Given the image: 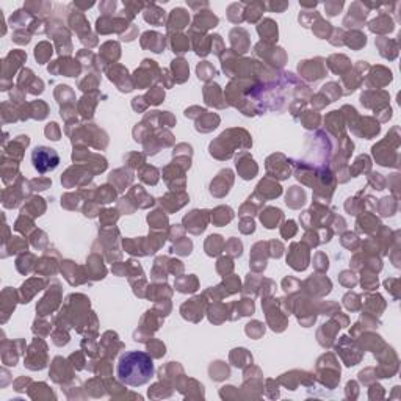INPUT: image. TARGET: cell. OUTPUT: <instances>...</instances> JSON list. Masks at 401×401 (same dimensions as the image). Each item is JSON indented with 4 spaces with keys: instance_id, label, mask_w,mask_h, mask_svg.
I'll return each instance as SVG.
<instances>
[{
    "instance_id": "22",
    "label": "cell",
    "mask_w": 401,
    "mask_h": 401,
    "mask_svg": "<svg viewBox=\"0 0 401 401\" xmlns=\"http://www.w3.org/2000/svg\"><path fill=\"white\" fill-rule=\"evenodd\" d=\"M190 47V38L182 33H174L171 38V49L174 53H184Z\"/></svg>"
},
{
    "instance_id": "8",
    "label": "cell",
    "mask_w": 401,
    "mask_h": 401,
    "mask_svg": "<svg viewBox=\"0 0 401 401\" xmlns=\"http://www.w3.org/2000/svg\"><path fill=\"white\" fill-rule=\"evenodd\" d=\"M232 182H234L232 171L230 170H223L220 174H218V177L212 182V185H210V193L218 196V198H223L224 194H227Z\"/></svg>"
},
{
    "instance_id": "44",
    "label": "cell",
    "mask_w": 401,
    "mask_h": 401,
    "mask_svg": "<svg viewBox=\"0 0 401 401\" xmlns=\"http://www.w3.org/2000/svg\"><path fill=\"white\" fill-rule=\"evenodd\" d=\"M226 249H230L229 252L232 256H240L242 254V243L237 240V238H232V240H229L226 244Z\"/></svg>"
},
{
    "instance_id": "40",
    "label": "cell",
    "mask_w": 401,
    "mask_h": 401,
    "mask_svg": "<svg viewBox=\"0 0 401 401\" xmlns=\"http://www.w3.org/2000/svg\"><path fill=\"white\" fill-rule=\"evenodd\" d=\"M163 97H165V93H163V89L158 88V87H154L151 91H149V94L146 96V99H149L147 102L149 104H154V105H157L160 104L161 101H163Z\"/></svg>"
},
{
    "instance_id": "24",
    "label": "cell",
    "mask_w": 401,
    "mask_h": 401,
    "mask_svg": "<svg viewBox=\"0 0 401 401\" xmlns=\"http://www.w3.org/2000/svg\"><path fill=\"white\" fill-rule=\"evenodd\" d=\"M175 288L182 293H192L198 288V279L194 276H188V278H179L175 280Z\"/></svg>"
},
{
    "instance_id": "49",
    "label": "cell",
    "mask_w": 401,
    "mask_h": 401,
    "mask_svg": "<svg viewBox=\"0 0 401 401\" xmlns=\"http://www.w3.org/2000/svg\"><path fill=\"white\" fill-rule=\"evenodd\" d=\"M315 268L318 271H326L328 270V257L325 254H316L315 257Z\"/></svg>"
},
{
    "instance_id": "31",
    "label": "cell",
    "mask_w": 401,
    "mask_h": 401,
    "mask_svg": "<svg viewBox=\"0 0 401 401\" xmlns=\"http://www.w3.org/2000/svg\"><path fill=\"white\" fill-rule=\"evenodd\" d=\"M206 113L202 115L204 116L202 121H198V125H201L198 130H201V132H210L212 129L216 127L218 122H220V118H218L216 115H206ZM198 125H196V127H198Z\"/></svg>"
},
{
    "instance_id": "29",
    "label": "cell",
    "mask_w": 401,
    "mask_h": 401,
    "mask_svg": "<svg viewBox=\"0 0 401 401\" xmlns=\"http://www.w3.org/2000/svg\"><path fill=\"white\" fill-rule=\"evenodd\" d=\"M24 8L32 13V15H35V13H39V15H47V13H51L52 11V5L51 3H47V2H27Z\"/></svg>"
},
{
    "instance_id": "41",
    "label": "cell",
    "mask_w": 401,
    "mask_h": 401,
    "mask_svg": "<svg viewBox=\"0 0 401 401\" xmlns=\"http://www.w3.org/2000/svg\"><path fill=\"white\" fill-rule=\"evenodd\" d=\"M343 8V2L342 0H335V2H326L325 3V11L328 16H335L337 13H340Z\"/></svg>"
},
{
    "instance_id": "14",
    "label": "cell",
    "mask_w": 401,
    "mask_h": 401,
    "mask_svg": "<svg viewBox=\"0 0 401 401\" xmlns=\"http://www.w3.org/2000/svg\"><path fill=\"white\" fill-rule=\"evenodd\" d=\"M368 29L373 32V33H379V35H384V33H390L395 27H393V20L389 17V15H385V13H381L376 19H373L371 22L368 24Z\"/></svg>"
},
{
    "instance_id": "27",
    "label": "cell",
    "mask_w": 401,
    "mask_h": 401,
    "mask_svg": "<svg viewBox=\"0 0 401 401\" xmlns=\"http://www.w3.org/2000/svg\"><path fill=\"white\" fill-rule=\"evenodd\" d=\"M232 216H234V212H232L229 207H218L212 215V220L215 224L221 226V224L229 223L232 220Z\"/></svg>"
},
{
    "instance_id": "28",
    "label": "cell",
    "mask_w": 401,
    "mask_h": 401,
    "mask_svg": "<svg viewBox=\"0 0 401 401\" xmlns=\"http://www.w3.org/2000/svg\"><path fill=\"white\" fill-rule=\"evenodd\" d=\"M227 17L234 24L242 22L244 17V3H232L227 8Z\"/></svg>"
},
{
    "instance_id": "17",
    "label": "cell",
    "mask_w": 401,
    "mask_h": 401,
    "mask_svg": "<svg viewBox=\"0 0 401 401\" xmlns=\"http://www.w3.org/2000/svg\"><path fill=\"white\" fill-rule=\"evenodd\" d=\"M266 8V3L263 2H251L244 3V19L248 22H257L262 17V13Z\"/></svg>"
},
{
    "instance_id": "26",
    "label": "cell",
    "mask_w": 401,
    "mask_h": 401,
    "mask_svg": "<svg viewBox=\"0 0 401 401\" xmlns=\"http://www.w3.org/2000/svg\"><path fill=\"white\" fill-rule=\"evenodd\" d=\"M223 246H224V242L220 235H210L209 240L206 242V251L209 256H216L221 252Z\"/></svg>"
},
{
    "instance_id": "30",
    "label": "cell",
    "mask_w": 401,
    "mask_h": 401,
    "mask_svg": "<svg viewBox=\"0 0 401 401\" xmlns=\"http://www.w3.org/2000/svg\"><path fill=\"white\" fill-rule=\"evenodd\" d=\"M312 30H314V33H315L318 38H328V36H329V33L332 32V27H331V24H329V22H326L325 19L318 17V19L315 20V24H314V27H312Z\"/></svg>"
},
{
    "instance_id": "20",
    "label": "cell",
    "mask_w": 401,
    "mask_h": 401,
    "mask_svg": "<svg viewBox=\"0 0 401 401\" xmlns=\"http://www.w3.org/2000/svg\"><path fill=\"white\" fill-rule=\"evenodd\" d=\"M43 287H44L43 279H30L29 282H25L22 285V290H20V295H22V302H29V299L33 296V295L36 292H39Z\"/></svg>"
},
{
    "instance_id": "1",
    "label": "cell",
    "mask_w": 401,
    "mask_h": 401,
    "mask_svg": "<svg viewBox=\"0 0 401 401\" xmlns=\"http://www.w3.org/2000/svg\"><path fill=\"white\" fill-rule=\"evenodd\" d=\"M154 376L152 357L143 351H129L118 364V378L127 385H143Z\"/></svg>"
},
{
    "instance_id": "10",
    "label": "cell",
    "mask_w": 401,
    "mask_h": 401,
    "mask_svg": "<svg viewBox=\"0 0 401 401\" xmlns=\"http://www.w3.org/2000/svg\"><path fill=\"white\" fill-rule=\"evenodd\" d=\"M216 25H218V17L213 15V13L209 10H201V11H198V15L194 16V22H193L192 29L198 30V32H206Z\"/></svg>"
},
{
    "instance_id": "37",
    "label": "cell",
    "mask_w": 401,
    "mask_h": 401,
    "mask_svg": "<svg viewBox=\"0 0 401 401\" xmlns=\"http://www.w3.org/2000/svg\"><path fill=\"white\" fill-rule=\"evenodd\" d=\"M215 74H216V71L212 68V65H210L209 61H204V63H201V65L198 66V77H199V79H202V80H207L209 77H212Z\"/></svg>"
},
{
    "instance_id": "50",
    "label": "cell",
    "mask_w": 401,
    "mask_h": 401,
    "mask_svg": "<svg viewBox=\"0 0 401 401\" xmlns=\"http://www.w3.org/2000/svg\"><path fill=\"white\" fill-rule=\"evenodd\" d=\"M118 3L116 2H102L101 3V11L104 13V16H111V13H115Z\"/></svg>"
},
{
    "instance_id": "21",
    "label": "cell",
    "mask_w": 401,
    "mask_h": 401,
    "mask_svg": "<svg viewBox=\"0 0 401 401\" xmlns=\"http://www.w3.org/2000/svg\"><path fill=\"white\" fill-rule=\"evenodd\" d=\"M306 201V193L302 192L301 188L298 187H292L290 190H288V193H287V204L290 206L292 209H298L301 207L302 204H304Z\"/></svg>"
},
{
    "instance_id": "2",
    "label": "cell",
    "mask_w": 401,
    "mask_h": 401,
    "mask_svg": "<svg viewBox=\"0 0 401 401\" xmlns=\"http://www.w3.org/2000/svg\"><path fill=\"white\" fill-rule=\"evenodd\" d=\"M32 161H33V166L38 170V173L46 174L49 171H53L55 168L58 166L60 157L51 147L38 146L36 149L32 152Z\"/></svg>"
},
{
    "instance_id": "53",
    "label": "cell",
    "mask_w": 401,
    "mask_h": 401,
    "mask_svg": "<svg viewBox=\"0 0 401 401\" xmlns=\"http://www.w3.org/2000/svg\"><path fill=\"white\" fill-rule=\"evenodd\" d=\"M19 44H27L30 41V33H25V30H20L15 33V38H13Z\"/></svg>"
},
{
    "instance_id": "4",
    "label": "cell",
    "mask_w": 401,
    "mask_h": 401,
    "mask_svg": "<svg viewBox=\"0 0 401 401\" xmlns=\"http://www.w3.org/2000/svg\"><path fill=\"white\" fill-rule=\"evenodd\" d=\"M209 221V212L207 210H193L192 213H188L184 218L185 227L193 232V234H201V232L207 227Z\"/></svg>"
},
{
    "instance_id": "43",
    "label": "cell",
    "mask_w": 401,
    "mask_h": 401,
    "mask_svg": "<svg viewBox=\"0 0 401 401\" xmlns=\"http://www.w3.org/2000/svg\"><path fill=\"white\" fill-rule=\"evenodd\" d=\"M237 307H238V314L240 315H251L254 312V302L251 299H242L237 304Z\"/></svg>"
},
{
    "instance_id": "36",
    "label": "cell",
    "mask_w": 401,
    "mask_h": 401,
    "mask_svg": "<svg viewBox=\"0 0 401 401\" xmlns=\"http://www.w3.org/2000/svg\"><path fill=\"white\" fill-rule=\"evenodd\" d=\"M147 221H149V224H152V227H165L166 224H168L166 216L161 213V212L151 213L149 216H147Z\"/></svg>"
},
{
    "instance_id": "46",
    "label": "cell",
    "mask_w": 401,
    "mask_h": 401,
    "mask_svg": "<svg viewBox=\"0 0 401 401\" xmlns=\"http://www.w3.org/2000/svg\"><path fill=\"white\" fill-rule=\"evenodd\" d=\"M280 234H282V237L284 238H290V237H293L295 234H296V224H295V221H287L285 224H284V227H282V230H280Z\"/></svg>"
},
{
    "instance_id": "35",
    "label": "cell",
    "mask_w": 401,
    "mask_h": 401,
    "mask_svg": "<svg viewBox=\"0 0 401 401\" xmlns=\"http://www.w3.org/2000/svg\"><path fill=\"white\" fill-rule=\"evenodd\" d=\"M30 210H33V212H35V216L43 215V212L46 210V206H44L43 199H41V198H33L30 201L29 206H27V209H24V213L25 212H30Z\"/></svg>"
},
{
    "instance_id": "42",
    "label": "cell",
    "mask_w": 401,
    "mask_h": 401,
    "mask_svg": "<svg viewBox=\"0 0 401 401\" xmlns=\"http://www.w3.org/2000/svg\"><path fill=\"white\" fill-rule=\"evenodd\" d=\"M99 196H101V202H111L115 199V196H116V192L111 187L108 185H104L101 187L99 190Z\"/></svg>"
},
{
    "instance_id": "7",
    "label": "cell",
    "mask_w": 401,
    "mask_h": 401,
    "mask_svg": "<svg viewBox=\"0 0 401 401\" xmlns=\"http://www.w3.org/2000/svg\"><path fill=\"white\" fill-rule=\"evenodd\" d=\"M190 22V15L185 8H174L171 13H170V17H168V22H166V29L170 33H174V32H180L184 30L185 27L188 25Z\"/></svg>"
},
{
    "instance_id": "48",
    "label": "cell",
    "mask_w": 401,
    "mask_h": 401,
    "mask_svg": "<svg viewBox=\"0 0 401 401\" xmlns=\"http://www.w3.org/2000/svg\"><path fill=\"white\" fill-rule=\"evenodd\" d=\"M147 347H149V351L152 349L154 357H160V356L165 354V345H163V343H160V342H152V343L147 345Z\"/></svg>"
},
{
    "instance_id": "47",
    "label": "cell",
    "mask_w": 401,
    "mask_h": 401,
    "mask_svg": "<svg viewBox=\"0 0 401 401\" xmlns=\"http://www.w3.org/2000/svg\"><path fill=\"white\" fill-rule=\"evenodd\" d=\"M46 135L49 139H53V141H57V139H60V130H58V125L52 122V124H49L47 125V129H46Z\"/></svg>"
},
{
    "instance_id": "45",
    "label": "cell",
    "mask_w": 401,
    "mask_h": 401,
    "mask_svg": "<svg viewBox=\"0 0 401 401\" xmlns=\"http://www.w3.org/2000/svg\"><path fill=\"white\" fill-rule=\"evenodd\" d=\"M218 271H220L221 274H227V273H230L232 270H234V265H232V262L229 259H226V257H223V259H220L218 260Z\"/></svg>"
},
{
    "instance_id": "33",
    "label": "cell",
    "mask_w": 401,
    "mask_h": 401,
    "mask_svg": "<svg viewBox=\"0 0 401 401\" xmlns=\"http://www.w3.org/2000/svg\"><path fill=\"white\" fill-rule=\"evenodd\" d=\"M139 177H141V180L146 182V184L156 185L158 180V171L154 166H146L143 171H139Z\"/></svg>"
},
{
    "instance_id": "11",
    "label": "cell",
    "mask_w": 401,
    "mask_h": 401,
    "mask_svg": "<svg viewBox=\"0 0 401 401\" xmlns=\"http://www.w3.org/2000/svg\"><path fill=\"white\" fill-rule=\"evenodd\" d=\"M257 32L265 41V44H273L278 41V24L271 19H263L257 25Z\"/></svg>"
},
{
    "instance_id": "32",
    "label": "cell",
    "mask_w": 401,
    "mask_h": 401,
    "mask_svg": "<svg viewBox=\"0 0 401 401\" xmlns=\"http://www.w3.org/2000/svg\"><path fill=\"white\" fill-rule=\"evenodd\" d=\"M51 55H52V46L49 44V43H39L36 46V49H35V57H36V60L39 63H46L49 58H51Z\"/></svg>"
},
{
    "instance_id": "23",
    "label": "cell",
    "mask_w": 401,
    "mask_h": 401,
    "mask_svg": "<svg viewBox=\"0 0 401 401\" xmlns=\"http://www.w3.org/2000/svg\"><path fill=\"white\" fill-rule=\"evenodd\" d=\"M345 43H347L349 47H353V49H361L364 47L365 44H367V36H365L364 33L361 32H357V30H353V32H349L348 35H345Z\"/></svg>"
},
{
    "instance_id": "52",
    "label": "cell",
    "mask_w": 401,
    "mask_h": 401,
    "mask_svg": "<svg viewBox=\"0 0 401 401\" xmlns=\"http://www.w3.org/2000/svg\"><path fill=\"white\" fill-rule=\"evenodd\" d=\"M240 229H242L243 234H251V232H254L256 224H254V221L251 220V218H248V220H243V221H242Z\"/></svg>"
},
{
    "instance_id": "38",
    "label": "cell",
    "mask_w": 401,
    "mask_h": 401,
    "mask_svg": "<svg viewBox=\"0 0 401 401\" xmlns=\"http://www.w3.org/2000/svg\"><path fill=\"white\" fill-rule=\"evenodd\" d=\"M318 13L316 11H301L299 15V22L304 25V27H311L315 24V20L318 19Z\"/></svg>"
},
{
    "instance_id": "18",
    "label": "cell",
    "mask_w": 401,
    "mask_h": 401,
    "mask_svg": "<svg viewBox=\"0 0 401 401\" xmlns=\"http://www.w3.org/2000/svg\"><path fill=\"white\" fill-rule=\"evenodd\" d=\"M257 193H260L263 198H278V196L282 193V188H280L279 184H274L273 180L265 179L259 184L257 187Z\"/></svg>"
},
{
    "instance_id": "12",
    "label": "cell",
    "mask_w": 401,
    "mask_h": 401,
    "mask_svg": "<svg viewBox=\"0 0 401 401\" xmlns=\"http://www.w3.org/2000/svg\"><path fill=\"white\" fill-rule=\"evenodd\" d=\"M141 46L144 49H151L156 53H160L165 49V36L157 32H146L141 36Z\"/></svg>"
},
{
    "instance_id": "19",
    "label": "cell",
    "mask_w": 401,
    "mask_h": 401,
    "mask_svg": "<svg viewBox=\"0 0 401 401\" xmlns=\"http://www.w3.org/2000/svg\"><path fill=\"white\" fill-rule=\"evenodd\" d=\"M260 220H262V223H263L265 227L273 229V227L278 226L280 220H282V212H280L279 209L268 207L262 215H260Z\"/></svg>"
},
{
    "instance_id": "6",
    "label": "cell",
    "mask_w": 401,
    "mask_h": 401,
    "mask_svg": "<svg viewBox=\"0 0 401 401\" xmlns=\"http://www.w3.org/2000/svg\"><path fill=\"white\" fill-rule=\"evenodd\" d=\"M368 13H370V10L365 8L362 2H354L353 5L349 6L348 16L345 17L343 25H347V27H357V29H359V27H362L364 20L367 19Z\"/></svg>"
},
{
    "instance_id": "39",
    "label": "cell",
    "mask_w": 401,
    "mask_h": 401,
    "mask_svg": "<svg viewBox=\"0 0 401 401\" xmlns=\"http://www.w3.org/2000/svg\"><path fill=\"white\" fill-rule=\"evenodd\" d=\"M263 332H265V328H263L262 323H259V321H252V323H249L248 326H246V334L254 337V339H259V337L262 335Z\"/></svg>"
},
{
    "instance_id": "5",
    "label": "cell",
    "mask_w": 401,
    "mask_h": 401,
    "mask_svg": "<svg viewBox=\"0 0 401 401\" xmlns=\"http://www.w3.org/2000/svg\"><path fill=\"white\" fill-rule=\"evenodd\" d=\"M301 251V243H293L290 246V251H288V256H287V262L290 263L292 268H295L296 271H302L307 268L309 265V251L307 248Z\"/></svg>"
},
{
    "instance_id": "25",
    "label": "cell",
    "mask_w": 401,
    "mask_h": 401,
    "mask_svg": "<svg viewBox=\"0 0 401 401\" xmlns=\"http://www.w3.org/2000/svg\"><path fill=\"white\" fill-rule=\"evenodd\" d=\"M173 69H174V79L175 82H185L188 79V65H187V61L185 60H174L173 61Z\"/></svg>"
},
{
    "instance_id": "3",
    "label": "cell",
    "mask_w": 401,
    "mask_h": 401,
    "mask_svg": "<svg viewBox=\"0 0 401 401\" xmlns=\"http://www.w3.org/2000/svg\"><path fill=\"white\" fill-rule=\"evenodd\" d=\"M69 24H71L72 29L79 33L82 43L87 44V41H88L87 38H94V35L89 33V24L85 19V16H83V11H80V10L71 11V8H69Z\"/></svg>"
},
{
    "instance_id": "16",
    "label": "cell",
    "mask_w": 401,
    "mask_h": 401,
    "mask_svg": "<svg viewBox=\"0 0 401 401\" xmlns=\"http://www.w3.org/2000/svg\"><path fill=\"white\" fill-rule=\"evenodd\" d=\"M144 20L149 24H156V25H163L166 20V15L165 11L157 6L156 3H146L144 8Z\"/></svg>"
},
{
    "instance_id": "55",
    "label": "cell",
    "mask_w": 401,
    "mask_h": 401,
    "mask_svg": "<svg viewBox=\"0 0 401 401\" xmlns=\"http://www.w3.org/2000/svg\"><path fill=\"white\" fill-rule=\"evenodd\" d=\"M188 6H190V8H193V10H198L199 6H201V8H206V10H207V8H209V3H207V2H201V3L188 2Z\"/></svg>"
},
{
    "instance_id": "15",
    "label": "cell",
    "mask_w": 401,
    "mask_h": 401,
    "mask_svg": "<svg viewBox=\"0 0 401 401\" xmlns=\"http://www.w3.org/2000/svg\"><path fill=\"white\" fill-rule=\"evenodd\" d=\"M230 43H232V47L235 49V52H246L249 47V36H248V32L243 30V29H234L230 32Z\"/></svg>"
},
{
    "instance_id": "34",
    "label": "cell",
    "mask_w": 401,
    "mask_h": 401,
    "mask_svg": "<svg viewBox=\"0 0 401 401\" xmlns=\"http://www.w3.org/2000/svg\"><path fill=\"white\" fill-rule=\"evenodd\" d=\"M102 55H108L110 60H118L119 58V44L110 41V43H105L102 46Z\"/></svg>"
},
{
    "instance_id": "51",
    "label": "cell",
    "mask_w": 401,
    "mask_h": 401,
    "mask_svg": "<svg viewBox=\"0 0 401 401\" xmlns=\"http://www.w3.org/2000/svg\"><path fill=\"white\" fill-rule=\"evenodd\" d=\"M288 6V2H271V3H266V8L270 11H276V13H282L285 8Z\"/></svg>"
},
{
    "instance_id": "54",
    "label": "cell",
    "mask_w": 401,
    "mask_h": 401,
    "mask_svg": "<svg viewBox=\"0 0 401 401\" xmlns=\"http://www.w3.org/2000/svg\"><path fill=\"white\" fill-rule=\"evenodd\" d=\"M33 185L38 187L36 190H46L49 185H51V180L49 179H36V180H33Z\"/></svg>"
},
{
    "instance_id": "9",
    "label": "cell",
    "mask_w": 401,
    "mask_h": 401,
    "mask_svg": "<svg viewBox=\"0 0 401 401\" xmlns=\"http://www.w3.org/2000/svg\"><path fill=\"white\" fill-rule=\"evenodd\" d=\"M321 58H315L312 61H302L299 65V72L302 74V77H306L307 80H311V74L314 80H318L325 75V68L321 65Z\"/></svg>"
},
{
    "instance_id": "13",
    "label": "cell",
    "mask_w": 401,
    "mask_h": 401,
    "mask_svg": "<svg viewBox=\"0 0 401 401\" xmlns=\"http://www.w3.org/2000/svg\"><path fill=\"white\" fill-rule=\"evenodd\" d=\"M237 170L243 179L249 180L257 174V165L248 154H242V156L237 158Z\"/></svg>"
}]
</instances>
